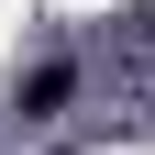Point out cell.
Masks as SVG:
<instances>
[{
	"label": "cell",
	"mask_w": 155,
	"mask_h": 155,
	"mask_svg": "<svg viewBox=\"0 0 155 155\" xmlns=\"http://www.w3.org/2000/svg\"><path fill=\"white\" fill-rule=\"evenodd\" d=\"M55 100H67V67H33V78H22V111H33V122H45Z\"/></svg>",
	"instance_id": "obj_1"
}]
</instances>
